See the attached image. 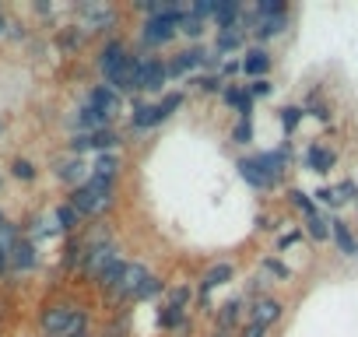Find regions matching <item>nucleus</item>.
<instances>
[{"instance_id":"obj_1","label":"nucleus","mask_w":358,"mask_h":337,"mask_svg":"<svg viewBox=\"0 0 358 337\" xmlns=\"http://www.w3.org/2000/svg\"><path fill=\"white\" fill-rule=\"evenodd\" d=\"M186 18V8L183 4H162L159 15H151L141 28V42L144 46H169L176 35H179V25Z\"/></svg>"},{"instance_id":"obj_2","label":"nucleus","mask_w":358,"mask_h":337,"mask_svg":"<svg viewBox=\"0 0 358 337\" xmlns=\"http://www.w3.org/2000/svg\"><path fill=\"white\" fill-rule=\"evenodd\" d=\"M116 193V183H102V180H88L84 187H78V190H71V197H67V204L81 214V218H95V214H102V211H109L113 207V197Z\"/></svg>"},{"instance_id":"obj_3","label":"nucleus","mask_w":358,"mask_h":337,"mask_svg":"<svg viewBox=\"0 0 358 337\" xmlns=\"http://www.w3.org/2000/svg\"><path fill=\"white\" fill-rule=\"evenodd\" d=\"M74 15H78V28L84 35L88 32H109L120 25V11L113 4H78Z\"/></svg>"},{"instance_id":"obj_4","label":"nucleus","mask_w":358,"mask_h":337,"mask_svg":"<svg viewBox=\"0 0 358 337\" xmlns=\"http://www.w3.org/2000/svg\"><path fill=\"white\" fill-rule=\"evenodd\" d=\"M127 56H130V49H127L123 39H106V42H102L98 60H95V67H98V74H102V85L113 88V81L120 78V71H123V64H127Z\"/></svg>"},{"instance_id":"obj_5","label":"nucleus","mask_w":358,"mask_h":337,"mask_svg":"<svg viewBox=\"0 0 358 337\" xmlns=\"http://www.w3.org/2000/svg\"><path fill=\"white\" fill-rule=\"evenodd\" d=\"M281 316H285V302L274 299V295H257V299L246 306V323L257 327V330H264V334H267L274 323H281Z\"/></svg>"},{"instance_id":"obj_6","label":"nucleus","mask_w":358,"mask_h":337,"mask_svg":"<svg viewBox=\"0 0 358 337\" xmlns=\"http://www.w3.org/2000/svg\"><path fill=\"white\" fill-rule=\"evenodd\" d=\"M74 313H78V306H71V302H53V306H46L42 316H39L42 337H64L67 327H71V320H74Z\"/></svg>"},{"instance_id":"obj_7","label":"nucleus","mask_w":358,"mask_h":337,"mask_svg":"<svg viewBox=\"0 0 358 337\" xmlns=\"http://www.w3.org/2000/svg\"><path fill=\"white\" fill-rule=\"evenodd\" d=\"M88 105L95 109V112H102L109 123L123 112V95L116 92V88H109V85H95L91 92H88Z\"/></svg>"},{"instance_id":"obj_8","label":"nucleus","mask_w":358,"mask_h":337,"mask_svg":"<svg viewBox=\"0 0 358 337\" xmlns=\"http://www.w3.org/2000/svg\"><path fill=\"white\" fill-rule=\"evenodd\" d=\"M274 67V56L264 49V46H253V49H246L242 53V60H239V74L246 78V81H260V78H267V71Z\"/></svg>"},{"instance_id":"obj_9","label":"nucleus","mask_w":358,"mask_h":337,"mask_svg":"<svg viewBox=\"0 0 358 337\" xmlns=\"http://www.w3.org/2000/svg\"><path fill=\"white\" fill-rule=\"evenodd\" d=\"M235 277V263L232 260H218V263H211L208 270H204V277H200V302H208L211 299V292L215 288H222V285H229V281Z\"/></svg>"},{"instance_id":"obj_10","label":"nucleus","mask_w":358,"mask_h":337,"mask_svg":"<svg viewBox=\"0 0 358 337\" xmlns=\"http://www.w3.org/2000/svg\"><path fill=\"white\" fill-rule=\"evenodd\" d=\"M165 81H169V60H165V56H144L141 92H162Z\"/></svg>"},{"instance_id":"obj_11","label":"nucleus","mask_w":358,"mask_h":337,"mask_svg":"<svg viewBox=\"0 0 358 337\" xmlns=\"http://www.w3.org/2000/svg\"><path fill=\"white\" fill-rule=\"evenodd\" d=\"M208 49L204 46H190V49H183V53H176L172 60H169V78H183V74H190V71H197V67H208Z\"/></svg>"},{"instance_id":"obj_12","label":"nucleus","mask_w":358,"mask_h":337,"mask_svg":"<svg viewBox=\"0 0 358 337\" xmlns=\"http://www.w3.org/2000/svg\"><path fill=\"white\" fill-rule=\"evenodd\" d=\"M147 277H151L147 263H141V260H127V270H123V277H120V288H116L113 295H116V299H134Z\"/></svg>"},{"instance_id":"obj_13","label":"nucleus","mask_w":358,"mask_h":337,"mask_svg":"<svg viewBox=\"0 0 358 337\" xmlns=\"http://www.w3.org/2000/svg\"><path fill=\"white\" fill-rule=\"evenodd\" d=\"M57 180L67 183L71 190H78V187H84V183L91 180V165H88L84 158H67V162L57 165Z\"/></svg>"},{"instance_id":"obj_14","label":"nucleus","mask_w":358,"mask_h":337,"mask_svg":"<svg viewBox=\"0 0 358 337\" xmlns=\"http://www.w3.org/2000/svg\"><path fill=\"white\" fill-rule=\"evenodd\" d=\"M141 71H144V56L141 53H130L127 64L120 71V78L113 81V88L123 95V92H141Z\"/></svg>"},{"instance_id":"obj_15","label":"nucleus","mask_w":358,"mask_h":337,"mask_svg":"<svg viewBox=\"0 0 358 337\" xmlns=\"http://www.w3.org/2000/svg\"><path fill=\"white\" fill-rule=\"evenodd\" d=\"M235 168H239V176H242L253 190H274V187H278V183L264 173V168H260L257 155H253V158H239V162H235Z\"/></svg>"},{"instance_id":"obj_16","label":"nucleus","mask_w":358,"mask_h":337,"mask_svg":"<svg viewBox=\"0 0 358 337\" xmlns=\"http://www.w3.org/2000/svg\"><path fill=\"white\" fill-rule=\"evenodd\" d=\"M330 239H334V246H337L341 257H358V236L351 232V225L344 218L330 221Z\"/></svg>"},{"instance_id":"obj_17","label":"nucleus","mask_w":358,"mask_h":337,"mask_svg":"<svg viewBox=\"0 0 358 337\" xmlns=\"http://www.w3.org/2000/svg\"><path fill=\"white\" fill-rule=\"evenodd\" d=\"M8 260H11V270H15V274H28V270H35V267H39L35 243H32V239H18Z\"/></svg>"},{"instance_id":"obj_18","label":"nucleus","mask_w":358,"mask_h":337,"mask_svg":"<svg viewBox=\"0 0 358 337\" xmlns=\"http://www.w3.org/2000/svg\"><path fill=\"white\" fill-rule=\"evenodd\" d=\"M305 168H310V173H330V168H334V162H337V151L334 148H327V144H310V148H305Z\"/></svg>"},{"instance_id":"obj_19","label":"nucleus","mask_w":358,"mask_h":337,"mask_svg":"<svg viewBox=\"0 0 358 337\" xmlns=\"http://www.w3.org/2000/svg\"><path fill=\"white\" fill-rule=\"evenodd\" d=\"M351 197H358V187H355L351 180H344V183H337V187H320V190H316V204H323V207H341V204H348Z\"/></svg>"},{"instance_id":"obj_20","label":"nucleus","mask_w":358,"mask_h":337,"mask_svg":"<svg viewBox=\"0 0 358 337\" xmlns=\"http://www.w3.org/2000/svg\"><path fill=\"white\" fill-rule=\"evenodd\" d=\"M257 162H260V168L264 173L281 187V180H285V173H288V148H278V151H260L257 155Z\"/></svg>"},{"instance_id":"obj_21","label":"nucleus","mask_w":358,"mask_h":337,"mask_svg":"<svg viewBox=\"0 0 358 337\" xmlns=\"http://www.w3.org/2000/svg\"><path fill=\"white\" fill-rule=\"evenodd\" d=\"M222 102H225V105H232V109L239 112V120H249V116H253V98H249L246 85H225Z\"/></svg>"},{"instance_id":"obj_22","label":"nucleus","mask_w":358,"mask_h":337,"mask_svg":"<svg viewBox=\"0 0 358 337\" xmlns=\"http://www.w3.org/2000/svg\"><path fill=\"white\" fill-rule=\"evenodd\" d=\"M120 168H123V162H120V155H116V151H109V155H98V158L91 162V180H102V183H116Z\"/></svg>"},{"instance_id":"obj_23","label":"nucleus","mask_w":358,"mask_h":337,"mask_svg":"<svg viewBox=\"0 0 358 337\" xmlns=\"http://www.w3.org/2000/svg\"><path fill=\"white\" fill-rule=\"evenodd\" d=\"M165 123L162 112H159V102L155 105H144V102H134V112H130V130H151Z\"/></svg>"},{"instance_id":"obj_24","label":"nucleus","mask_w":358,"mask_h":337,"mask_svg":"<svg viewBox=\"0 0 358 337\" xmlns=\"http://www.w3.org/2000/svg\"><path fill=\"white\" fill-rule=\"evenodd\" d=\"M239 15H242V4H239V0H215L211 21L218 25V32H229V28H235Z\"/></svg>"},{"instance_id":"obj_25","label":"nucleus","mask_w":358,"mask_h":337,"mask_svg":"<svg viewBox=\"0 0 358 337\" xmlns=\"http://www.w3.org/2000/svg\"><path fill=\"white\" fill-rule=\"evenodd\" d=\"M123 270H127V260L116 253V257L106 263V270H102V274L95 277V285H98L102 292H116V288H120V277H123Z\"/></svg>"},{"instance_id":"obj_26","label":"nucleus","mask_w":358,"mask_h":337,"mask_svg":"<svg viewBox=\"0 0 358 337\" xmlns=\"http://www.w3.org/2000/svg\"><path fill=\"white\" fill-rule=\"evenodd\" d=\"M285 28H288V15L264 18V21H257V25H253V39H257V42H271V39H278Z\"/></svg>"},{"instance_id":"obj_27","label":"nucleus","mask_w":358,"mask_h":337,"mask_svg":"<svg viewBox=\"0 0 358 337\" xmlns=\"http://www.w3.org/2000/svg\"><path fill=\"white\" fill-rule=\"evenodd\" d=\"M242 306H246V295H239V299H229V302L218 309V330H222V334H229V330L239 323V313H242Z\"/></svg>"},{"instance_id":"obj_28","label":"nucleus","mask_w":358,"mask_h":337,"mask_svg":"<svg viewBox=\"0 0 358 337\" xmlns=\"http://www.w3.org/2000/svg\"><path fill=\"white\" fill-rule=\"evenodd\" d=\"M53 221H57V229H60V232H74L78 225H81V214H78L71 204H60V207L53 211Z\"/></svg>"},{"instance_id":"obj_29","label":"nucleus","mask_w":358,"mask_h":337,"mask_svg":"<svg viewBox=\"0 0 358 337\" xmlns=\"http://www.w3.org/2000/svg\"><path fill=\"white\" fill-rule=\"evenodd\" d=\"M305 236H310L313 243H327L330 239V221L313 214V218H305Z\"/></svg>"},{"instance_id":"obj_30","label":"nucleus","mask_w":358,"mask_h":337,"mask_svg":"<svg viewBox=\"0 0 358 337\" xmlns=\"http://www.w3.org/2000/svg\"><path fill=\"white\" fill-rule=\"evenodd\" d=\"M183 320H186V313H183V309H176V306H169V302H165V306H162V309H159V320H155V323H159V327H162V330H176V327H179V323H183Z\"/></svg>"},{"instance_id":"obj_31","label":"nucleus","mask_w":358,"mask_h":337,"mask_svg":"<svg viewBox=\"0 0 358 337\" xmlns=\"http://www.w3.org/2000/svg\"><path fill=\"white\" fill-rule=\"evenodd\" d=\"M288 197H292V207H295V211H302L305 218H313V214H316V200H313V193H305V190H292Z\"/></svg>"},{"instance_id":"obj_32","label":"nucleus","mask_w":358,"mask_h":337,"mask_svg":"<svg viewBox=\"0 0 358 337\" xmlns=\"http://www.w3.org/2000/svg\"><path fill=\"white\" fill-rule=\"evenodd\" d=\"M11 176L21 180V183H32V180L39 176V168H35L28 158H15V162H11Z\"/></svg>"},{"instance_id":"obj_33","label":"nucleus","mask_w":358,"mask_h":337,"mask_svg":"<svg viewBox=\"0 0 358 337\" xmlns=\"http://www.w3.org/2000/svg\"><path fill=\"white\" fill-rule=\"evenodd\" d=\"M260 270H264V274H274L278 281H292V270H288L278 257H264V260H260Z\"/></svg>"},{"instance_id":"obj_34","label":"nucleus","mask_w":358,"mask_h":337,"mask_svg":"<svg viewBox=\"0 0 358 337\" xmlns=\"http://www.w3.org/2000/svg\"><path fill=\"white\" fill-rule=\"evenodd\" d=\"M57 42H60V49L74 53V49H81V42H84V32H78V28H64V32L57 35Z\"/></svg>"},{"instance_id":"obj_35","label":"nucleus","mask_w":358,"mask_h":337,"mask_svg":"<svg viewBox=\"0 0 358 337\" xmlns=\"http://www.w3.org/2000/svg\"><path fill=\"white\" fill-rule=\"evenodd\" d=\"M183 105V92H165L162 95V102H159V112H162V120H169L172 112Z\"/></svg>"},{"instance_id":"obj_36","label":"nucleus","mask_w":358,"mask_h":337,"mask_svg":"<svg viewBox=\"0 0 358 337\" xmlns=\"http://www.w3.org/2000/svg\"><path fill=\"white\" fill-rule=\"evenodd\" d=\"M162 288H165V281H162V277H155V274H151V277L144 281V285H141V292L134 295V302H144V299H151V295H159Z\"/></svg>"},{"instance_id":"obj_37","label":"nucleus","mask_w":358,"mask_h":337,"mask_svg":"<svg viewBox=\"0 0 358 337\" xmlns=\"http://www.w3.org/2000/svg\"><path fill=\"white\" fill-rule=\"evenodd\" d=\"M197 88H200L204 95H222V92H225V78H222V74H208V78L197 81Z\"/></svg>"},{"instance_id":"obj_38","label":"nucleus","mask_w":358,"mask_h":337,"mask_svg":"<svg viewBox=\"0 0 358 337\" xmlns=\"http://www.w3.org/2000/svg\"><path fill=\"white\" fill-rule=\"evenodd\" d=\"M253 141V120H235V127H232V144H249Z\"/></svg>"},{"instance_id":"obj_39","label":"nucleus","mask_w":358,"mask_h":337,"mask_svg":"<svg viewBox=\"0 0 358 337\" xmlns=\"http://www.w3.org/2000/svg\"><path fill=\"white\" fill-rule=\"evenodd\" d=\"M190 299H193V285H179V288H172V295H169V306H176V309H183V313H186Z\"/></svg>"},{"instance_id":"obj_40","label":"nucleus","mask_w":358,"mask_h":337,"mask_svg":"<svg viewBox=\"0 0 358 337\" xmlns=\"http://www.w3.org/2000/svg\"><path fill=\"white\" fill-rule=\"evenodd\" d=\"M186 15H190V18H197V21L211 18V15H215V0H197V4H190V8H186Z\"/></svg>"},{"instance_id":"obj_41","label":"nucleus","mask_w":358,"mask_h":337,"mask_svg":"<svg viewBox=\"0 0 358 337\" xmlns=\"http://www.w3.org/2000/svg\"><path fill=\"white\" fill-rule=\"evenodd\" d=\"M246 92H249V98H253V102H257V98H267V95L274 92V85H271L267 78H260V81H249V85H246Z\"/></svg>"},{"instance_id":"obj_42","label":"nucleus","mask_w":358,"mask_h":337,"mask_svg":"<svg viewBox=\"0 0 358 337\" xmlns=\"http://www.w3.org/2000/svg\"><path fill=\"white\" fill-rule=\"evenodd\" d=\"M298 120H302V109H298V105L281 109V127H285V134H292V130L298 127Z\"/></svg>"},{"instance_id":"obj_43","label":"nucleus","mask_w":358,"mask_h":337,"mask_svg":"<svg viewBox=\"0 0 358 337\" xmlns=\"http://www.w3.org/2000/svg\"><path fill=\"white\" fill-rule=\"evenodd\" d=\"M179 32H183L186 39H200V35H204V21H197V18H190V15H186V18H183V25H179Z\"/></svg>"},{"instance_id":"obj_44","label":"nucleus","mask_w":358,"mask_h":337,"mask_svg":"<svg viewBox=\"0 0 358 337\" xmlns=\"http://www.w3.org/2000/svg\"><path fill=\"white\" fill-rule=\"evenodd\" d=\"M302 239V232H288V236H281V243H278V250H288L292 243H298Z\"/></svg>"},{"instance_id":"obj_45","label":"nucleus","mask_w":358,"mask_h":337,"mask_svg":"<svg viewBox=\"0 0 358 337\" xmlns=\"http://www.w3.org/2000/svg\"><path fill=\"white\" fill-rule=\"evenodd\" d=\"M239 71V60H222V74H235Z\"/></svg>"},{"instance_id":"obj_46","label":"nucleus","mask_w":358,"mask_h":337,"mask_svg":"<svg viewBox=\"0 0 358 337\" xmlns=\"http://www.w3.org/2000/svg\"><path fill=\"white\" fill-rule=\"evenodd\" d=\"M8 267H11V260H8V253H0V277L8 274Z\"/></svg>"},{"instance_id":"obj_47","label":"nucleus","mask_w":358,"mask_h":337,"mask_svg":"<svg viewBox=\"0 0 358 337\" xmlns=\"http://www.w3.org/2000/svg\"><path fill=\"white\" fill-rule=\"evenodd\" d=\"M8 28H11V21H8L4 15H0V35H8Z\"/></svg>"},{"instance_id":"obj_48","label":"nucleus","mask_w":358,"mask_h":337,"mask_svg":"<svg viewBox=\"0 0 358 337\" xmlns=\"http://www.w3.org/2000/svg\"><path fill=\"white\" fill-rule=\"evenodd\" d=\"M0 130H4V123H0Z\"/></svg>"}]
</instances>
